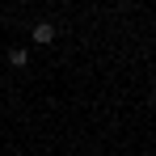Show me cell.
I'll list each match as a JSON object with an SVG mask.
<instances>
[{
	"mask_svg": "<svg viewBox=\"0 0 156 156\" xmlns=\"http://www.w3.org/2000/svg\"><path fill=\"white\" fill-rule=\"evenodd\" d=\"M30 38H34L38 47H47V42H55V26H51V21H38V26L30 30Z\"/></svg>",
	"mask_w": 156,
	"mask_h": 156,
	"instance_id": "1",
	"label": "cell"
},
{
	"mask_svg": "<svg viewBox=\"0 0 156 156\" xmlns=\"http://www.w3.org/2000/svg\"><path fill=\"white\" fill-rule=\"evenodd\" d=\"M9 63H13V68H26V63H30V51H26V47H13V51H9Z\"/></svg>",
	"mask_w": 156,
	"mask_h": 156,
	"instance_id": "2",
	"label": "cell"
}]
</instances>
